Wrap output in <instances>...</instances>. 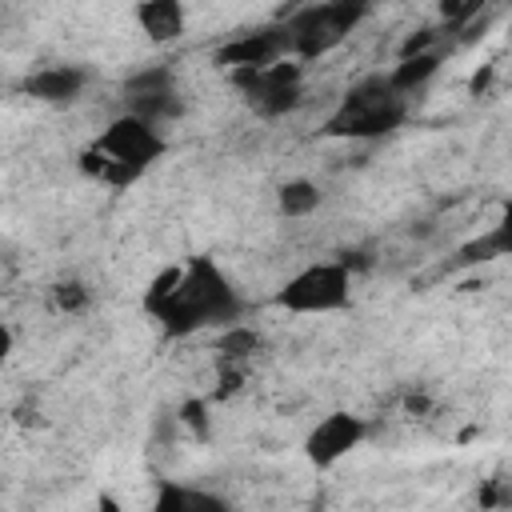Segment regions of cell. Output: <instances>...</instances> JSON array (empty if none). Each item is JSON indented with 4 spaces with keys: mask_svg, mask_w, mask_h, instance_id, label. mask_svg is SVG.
<instances>
[{
    "mask_svg": "<svg viewBox=\"0 0 512 512\" xmlns=\"http://www.w3.org/2000/svg\"><path fill=\"white\" fill-rule=\"evenodd\" d=\"M236 316H240V296L208 256L180 264V280L172 296L156 308V320L168 336H192L208 324L228 328L236 324Z\"/></svg>",
    "mask_w": 512,
    "mask_h": 512,
    "instance_id": "cell-1",
    "label": "cell"
},
{
    "mask_svg": "<svg viewBox=\"0 0 512 512\" xmlns=\"http://www.w3.org/2000/svg\"><path fill=\"white\" fill-rule=\"evenodd\" d=\"M160 152H164V136L156 132V124L124 112L80 152V168L104 180L108 188H128L152 160H160Z\"/></svg>",
    "mask_w": 512,
    "mask_h": 512,
    "instance_id": "cell-2",
    "label": "cell"
},
{
    "mask_svg": "<svg viewBox=\"0 0 512 512\" xmlns=\"http://www.w3.org/2000/svg\"><path fill=\"white\" fill-rule=\"evenodd\" d=\"M400 120H404V96L392 92L388 76H368V80H360L340 100V108L328 116L324 132L328 136H356V140H364V136L392 132Z\"/></svg>",
    "mask_w": 512,
    "mask_h": 512,
    "instance_id": "cell-3",
    "label": "cell"
},
{
    "mask_svg": "<svg viewBox=\"0 0 512 512\" xmlns=\"http://www.w3.org/2000/svg\"><path fill=\"white\" fill-rule=\"evenodd\" d=\"M364 16V8L360 4H352V0H332V4H308V8H300L296 16H288V24H284V36H288V52L292 56H320V52H328V48H336L348 32H352V24Z\"/></svg>",
    "mask_w": 512,
    "mask_h": 512,
    "instance_id": "cell-4",
    "label": "cell"
},
{
    "mask_svg": "<svg viewBox=\"0 0 512 512\" xmlns=\"http://www.w3.org/2000/svg\"><path fill=\"white\" fill-rule=\"evenodd\" d=\"M352 300V272L344 260H320L288 276L276 292V304L288 312H336Z\"/></svg>",
    "mask_w": 512,
    "mask_h": 512,
    "instance_id": "cell-5",
    "label": "cell"
},
{
    "mask_svg": "<svg viewBox=\"0 0 512 512\" xmlns=\"http://www.w3.org/2000/svg\"><path fill=\"white\" fill-rule=\"evenodd\" d=\"M364 432H368V428H364L360 416H352V412H332V416H324V420L308 432L304 452H308V460H312L316 468H332V464L344 460L352 448H360Z\"/></svg>",
    "mask_w": 512,
    "mask_h": 512,
    "instance_id": "cell-6",
    "label": "cell"
},
{
    "mask_svg": "<svg viewBox=\"0 0 512 512\" xmlns=\"http://www.w3.org/2000/svg\"><path fill=\"white\" fill-rule=\"evenodd\" d=\"M288 56V36L284 28H260L248 36H236L228 44L216 48V64L232 68V72H252V68H268L276 60Z\"/></svg>",
    "mask_w": 512,
    "mask_h": 512,
    "instance_id": "cell-7",
    "label": "cell"
},
{
    "mask_svg": "<svg viewBox=\"0 0 512 512\" xmlns=\"http://www.w3.org/2000/svg\"><path fill=\"white\" fill-rule=\"evenodd\" d=\"M84 72L72 68V64H56V68H40L24 80V92L32 100H44V104H72L80 92H84Z\"/></svg>",
    "mask_w": 512,
    "mask_h": 512,
    "instance_id": "cell-8",
    "label": "cell"
},
{
    "mask_svg": "<svg viewBox=\"0 0 512 512\" xmlns=\"http://www.w3.org/2000/svg\"><path fill=\"white\" fill-rule=\"evenodd\" d=\"M136 24L148 40L156 44H172L176 36H184V24H188V12L180 0H144L136 4Z\"/></svg>",
    "mask_w": 512,
    "mask_h": 512,
    "instance_id": "cell-9",
    "label": "cell"
},
{
    "mask_svg": "<svg viewBox=\"0 0 512 512\" xmlns=\"http://www.w3.org/2000/svg\"><path fill=\"white\" fill-rule=\"evenodd\" d=\"M152 512H232L224 496L204 492V488H188V484H164L156 492Z\"/></svg>",
    "mask_w": 512,
    "mask_h": 512,
    "instance_id": "cell-10",
    "label": "cell"
},
{
    "mask_svg": "<svg viewBox=\"0 0 512 512\" xmlns=\"http://www.w3.org/2000/svg\"><path fill=\"white\" fill-rule=\"evenodd\" d=\"M436 68H440V52H416V56H404L392 72H388V84H392V92H400V96H408V92H416L420 84H428L432 76H436Z\"/></svg>",
    "mask_w": 512,
    "mask_h": 512,
    "instance_id": "cell-11",
    "label": "cell"
},
{
    "mask_svg": "<svg viewBox=\"0 0 512 512\" xmlns=\"http://www.w3.org/2000/svg\"><path fill=\"white\" fill-rule=\"evenodd\" d=\"M276 204L284 216H312L320 208V188L312 180H288V184H280Z\"/></svg>",
    "mask_w": 512,
    "mask_h": 512,
    "instance_id": "cell-12",
    "label": "cell"
},
{
    "mask_svg": "<svg viewBox=\"0 0 512 512\" xmlns=\"http://www.w3.org/2000/svg\"><path fill=\"white\" fill-rule=\"evenodd\" d=\"M508 252H512V224L504 220V224H496L492 232H484L480 240L464 244V248H460V260H464V264H476V260H496V256H508Z\"/></svg>",
    "mask_w": 512,
    "mask_h": 512,
    "instance_id": "cell-13",
    "label": "cell"
},
{
    "mask_svg": "<svg viewBox=\"0 0 512 512\" xmlns=\"http://www.w3.org/2000/svg\"><path fill=\"white\" fill-rule=\"evenodd\" d=\"M256 348H260V332L248 328V324H228V328L220 332V340H216V352L224 356V364H240V360H248Z\"/></svg>",
    "mask_w": 512,
    "mask_h": 512,
    "instance_id": "cell-14",
    "label": "cell"
},
{
    "mask_svg": "<svg viewBox=\"0 0 512 512\" xmlns=\"http://www.w3.org/2000/svg\"><path fill=\"white\" fill-rule=\"evenodd\" d=\"M176 280H180V264H176V268H164V272H160V276L148 284V292H144V312H148V316H156V308H160V304L172 296Z\"/></svg>",
    "mask_w": 512,
    "mask_h": 512,
    "instance_id": "cell-15",
    "label": "cell"
},
{
    "mask_svg": "<svg viewBox=\"0 0 512 512\" xmlns=\"http://www.w3.org/2000/svg\"><path fill=\"white\" fill-rule=\"evenodd\" d=\"M52 300H56V308H60V312H80V308L88 304V288H84V284H76V280H68V284H56Z\"/></svg>",
    "mask_w": 512,
    "mask_h": 512,
    "instance_id": "cell-16",
    "label": "cell"
},
{
    "mask_svg": "<svg viewBox=\"0 0 512 512\" xmlns=\"http://www.w3.org/2000/svg\"><path fill=\"white\" fill-rule=\"evenodd\" d=\"M180 420H184L196 436H208V408H204V400H184V404H180Z\"/></svg>",
    "mask_w": 512,
    "mask_h": 512,
    "instance_id": "cell-17",
    "label": "cell"
},
{
    "mask_svg": "<svg viewBox=\"0 0 512 512\" xmlns=\"http://www.w3.org/2000/svg\"><path fill=\"white\" fill-rule=\"evenodd\" d=\"M240 384H244V372H240V368H228V372H220V388H216V396H232Z\"/></svg>",
    "mask_w": 512,
    "mask_h": 512,
    "instance_id": "cell-18",
    "label": "cell"
},
{
    "mask_svg": "<svg viewBox=\"0 0 512 512\" xmlns=\"http://www.w3.org/2000/svg\"><path fill=\"white\" fill-rule=\"evenodd\" d=\"M488 80H492V64H484V68L472 76V84H468V88H472V96H480V92L488 88Z\"/></svg>",
    "mask_w": 512,
    "mask_h": 512,
    "instance_id": "cell-19",
    "label": "cell"
},
{
    "mask_svg": "<svg viewBox=\"0 0 512 512\" xmlns=\"http://www.w3.org/2000/svg\"><path fill=\"white\" fill-rule=\"evenodd\" d=\"M8 356H12V328L0 320V364H4Z\"/></svg>",
    "mask_w": 512,
    "mask_h": 512,
    "instance_id": "cell-20",
    "label": "cell"
},
{
    "mask_svg": "<svg viewBox=\"0 0 512 512\" xmlns=\"http://www.w3.org/2000/svg\"><path fill=\"white\" fill-rule=\"evenodd\" d=\"M96 512H124V508H120V500H116V496L100 492V496H96Z\"/></svg>",
    "mask_w": 512,
    "mask_h": 512,
    "instance_id": "cell-21",
    "label": "cell"
}]
</instances>
